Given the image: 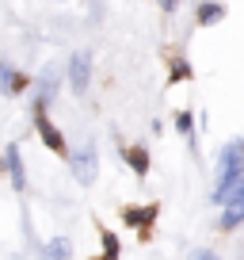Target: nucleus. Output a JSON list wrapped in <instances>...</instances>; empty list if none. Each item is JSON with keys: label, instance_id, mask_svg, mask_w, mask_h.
Listing matches in <instances>:
<instances>
[{"label": "nucleus", "instance_id": "1", "mask_svg": "<svg viewBox=\"0 0 244 260\" xmlns=\"http://www.w3.org/2000/svg\"><path fill=\"white\" fill-rule=\"evenodd\" d=\"M96 172H99V153H96V146H80L73 153V176H76V184H96Z\"/></svg>", "mask_w": 244, "mask_h": 260}, {"label": "nucleus", "instance_id": "2", "mask_svg": "<svg viewBox=\"0 0 244 260\" xmlns=\"http://www.w3.org/2000/svg\"><path fill=\"white\" fill-rule=\"evenodd\" d=\"M34 126H38V138L46 142V149H50V153H57V157H65V153H69L65 134H61V130H57L54 122L46 119V111H42V107H34Z\"/></svg>", "mask_w": 244, "mask_h": 260}, {"label": "nucleus", "instance_id": "3", "mask_svg": "<svg viewBox=\"0 0 244 260\" xmlns=\"http://www.w3.org/2000/svg\"><path fill=\"white\" fill-rule=\"evenodd\" d=\"M88 81H92V54H73L69 57V84H73L76 96H84L88 92Z\"/></svg>", "mask_w": 244, "mask_h": 260}, {"label": "nucleus", "instance_id": "4", "mask_svg": "<svg viewBox=\"0 0 244 260\" xmlns=\"http://www.w3.org/2000/svg\"><path fill=\"white\" fill-rule=\"evenodd\" d=\"M122 222L134 226V230H141V237H149V226L156 222V207L153 203L149 207H126V211H122Z\"/></svg>", "mask_w": 244, "mask_h": 260}, {"label": "nucleus", "instance_id": "5", "mask_svg": "<svg viewBox=\"0 0 244 260\" xmlns=\"http://www.w3.org/2000/svg\"><path fill=\"white\" fill-rule=\"evenodd\" d=\"M244 226V199H233V203L221 207L218 214V230H225V234H233V230Z\"/></svg>", "mask_w": 244, "mask_h": 260}, {"label": "nucleus", "instance_id": "6", "mask_svg": "<svg viewBox=\"0 0 244 260\" xmlns=\"http://www.w3.org/2000/svg\"><path fill=\"white\" fill-rule=\"evenodd\" d=\"M122 157H126V165L134 169V176H138V180L149 176V149L145 146H126V149H122Z\"/></svg>", "mask_w": 244, "mask_h": 260}, {"label": "nucleus", "instance_id": "7", "mask_svg": "<svg viewBox=\"0 0 244 260\" xmlns=\"http://www.w3.org/2000/svg\"><path fill=\"white\" fill-rule=\"evenodd\" d=\"M4 165H8V172H12V184L23 191V187H27V172H23V157H19V146H8V149H4Z\"/></svg>", "mask_w": 244, "mask_h": 260}, {"label": "nucleus", "instance_id": "8", "mask_svg": "<svg viewBox=\"0 0 244 260\" xmlns=\"http://www.w3.org/2000/svg\"><path fill=\"white\" fill-rule=\"evenodd\" d=\"M225 19V4H198L195 8V27H214Z\"/></svg>", "mask_w": 244, "mask_h": 260}, {"label": "nucleus", "instance_id": "9", "mask_svg": "<svg viewBox=\"0 0 244 260\" xmlns=\"http://www.w3.org/2000/svg\"><path fill=\"white\" fill-rule=\"evenodd\" d=\"M73 256V245H69V237H54V241L42 249V260H69Z\"/></svg>", "mask_w": 244, "mask_h": 260}, {"label": "nucleus", "instance_id": "10", "mask_svg": "<svg viewBox=\"0 0 244 260\" xmlns=\"http://www.w3.org/2000/svg\"><path fill=\"white\" fill-rule=\"evenodd\" d=\"M176 130L183 134V138L191 142V146H198V134H195V115L183 107V111H176Z\"/></svg>", "mask_w": 244, "mask_h": 260}, {"label": "nucleus", "instance_id": "11", "mask_svg": "<svg viewBox=\"0 0 244 260\" xmlns=\"http://www.w3.org/2000/svg\"><path fill=\"white\" fill-rule=\"evenodd\" d=\"M195 69L187 65V57H172V69H168V84H179V81H191Z\"/></svg>", "mask_w": 244, "mask_h": 260}, {"label": "nucleus", "instance_id": "12", "mask_svg": "<svg viewBox=\"0 0 244 260\" xmlns=\"http://www.w3.org/2000/svg\"><path fill=\"white\" fill-rule=\"evenodd\" d=\"M99 241H103V252H99L96 260H118V234L103 230V234H99Z\"/></svg>", "mask_w": 244, "mask_h": 260}, {"label": "nucleus", "instance_id": "13", "mask_svg": "<svg viewBox=\"0 0 244 260\" xmlns=\"http://www.w3.org/2000/svg\"><path fill=\"white\" fill-rule=\"evenodd\" d=\"M191 260H225V256H218L214 249H195V252H191Z\"/></svg>", "mask_w": 244, "mask_h": 260}, {"label": "nucleus", "instance_id": "14", "mask_svg": "<svg viewBox=\"0 0 244 260\" xmlns=\"http://www.w3.org/2000/svg\"><path fill=\"white\" fill-rule=\"evenodd\" d=\"M240 138H244V134H240Z\"/></svg>", "mask_w": 244, "mask_h": 260}, {"label": "nucleus", "instance_id": "15", "mask_svg": "<svg viewBox=\"0 0 244 260\" xmlns=\"http://www.w3.org/2000/svg\"><path fill=\"white\" fill-rule=\"evenodd\" d=\"M12 260H16V256H12Z\"/></svg>", "mask_w": 244, "mask_h": 260}]
</instances>
